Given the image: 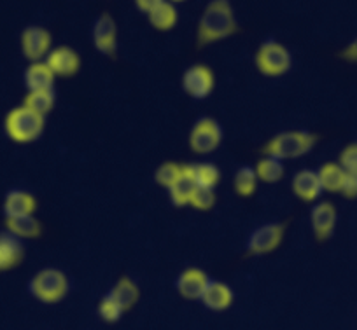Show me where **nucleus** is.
<instances>
[{
	"label": "nucleus",
	"mask_w": 357,
	"mask_h": 330,
	"mask_svg": "<svg viewBox=\"0 0 357 330\" xmlns=\"http://www.w3.org/2000/svg\"><path fill=\"white\" fill-rule=\"evenodd\" d=\"M238 32L235 11L228 0H211L202 13L197 26L198 47H207L211 44L229 39Z\"/></svg>",
	"instance_id": "1"
},
{
	"label": "nucleus",
	"mask_w": 357,
	"mask_h": 330,
	"mask_svg": "<svg viewBox=\"0 0 357 330\" xmlns=\"http://www.w3.org/2000/svg\"><path fill=\"white\" fill-rule=\"evenodd\" d=\"M317 143V135L307 129H293V132H282L272 136L263 146L261 152L266 157H273L279 161L298 159L310 152Z\"/></svg>",
	"instance_id": "2"
},
{
	"label": "nucleus",
	"mask_w": 357,
	"mask_h": 330,
	"mask_svg": "<svg viewBox=\"0 0 357 330\" xmlns=\"http://www.w3.org/2000/svg\"><path fill=\"white\" fill-rule=\"evenodd\" d=\"M46 128V118L36 114L25 105L11 109L4 118V133L11 142L26 146L43 136Z\"/></svg>",
	"instance_id": "3"
},
{
	"label": "nucleus",
	"mask_w": 357,
	"mask_h": 330,
	"mask_svg": "<svg viewBox=\"0 0 357 330\" xmlns=\"http://www.w3.org/2000/svg\"><path fill=\"white\" fill-rule=\"evenodd\" d=\"M29 290L43 304H58L70 290L67 274L56 267H44L37 271L29 281Z\"/></svg>",
	"instance_id": "4"
},
{
	"label": "nucleus",
	"mask_w": 357,
	"mask_h": 330,
	"mask_svg": "<svg viewBox=\"0 0 357 330\" xmlns=\"http://www.w3.org/2000/svg\"><path fill=\"white\" fill-rule=\"evenodd\" d=\"M257 72L264 77H282L293 67V54L277 40H264L254 56Z\"/></svg>",
	"instance_id": "5"
},
{
	"label": "nucleus",
	"mask_w": 357,
	"mask_h": 330,
	"mask_svg": "<svg viewBox=\"0 0 357 330\" xmlns=\"http://www.w3.org/2000/svg\"><path fill=\"white\" fill-rule=\"evenodd\" d=\"M188 142L195 154H212L222 143V126L211 116L200 118L191 128Z\"/></svg>",
	"instance_id": "6"
},
{
	"label": "nucleus",
	"mask_w": 357,
	"mask_h": 330,
	"mask_svg": "<svg viewBox=\"0 0 357 330\" xmlns=\"http://www.w3.org/2000/svg\"><path fill=\"white\" fill-rule=\"evenodd\" d=\"M284 238H286V224L268 222L250 233L247 238V252L254 257L268 256L282 245Z\"/></svg>",
	"instance_id": "7"
},
{
	"label": "nucleus",
	"mask_w": 357,
	"mask_h": 330,
	"mask_svg": "<svg viewBox=\"0 0 357 330\" xmlns=\"http://www.w3.org/2000/svg\"><path fill=\"white\" fill-rule=\"evenodd\" d=\"M20 46L22 53L30 63L44 61L50 51L53 49V36L47 29L39 25L26 26L20 37Z\"/></svg>",
	"instance_id": "8"
},
{
	"label": "nucleus",
	"mask_w": 357,
	"mask_h": 330,
	"mask_svg": "<svg viewBox=\"0 0 357 330\" xmlns=\"http://www.w3.org/2000/svg\"><path fill=\"white\" fill-rule=\"evenodd\" d=\"M215 75L211 67L204 63H195L188 67L183 74V89L188 96L195 100H204L214 93Z\"/></svg>",
	"instance_id": "9"
},
{
	"label": "nucleus",
	"mask_w": 357,
	"mask_h": 330,
	"mask_svg": "<svg viewBox=\"0 0 357 330\" xmlns=\"http://www.w3.org/2000/svg\"><path fill=\"white\" fill-rule=\"evenodd\" d=\"M93 46L98 53L114 58L118 53V25L109 13H102L93 25L91 32Z\"/></svg>",
	"instance_id": "10"
},
{
	"label": "nucleus",
	"mask_w": 357,
	"mask_h": 330,
	"mask_svg": "<svg viewBox=\"0 0 357 330\" xmlns=\"http://www.w3.org/2000/svg\"><path fill=\"white\" fill-rule=\"evenodd\" d=\"M46 65L51 68L54 77L70 79L81 70V56L70 46H56L46 56Z\"/></svg>",
	"instance_id": "11"
},
{
	"label": "nucleus",
	"mask_w": 357,
	"mask_h": 330,
	"mask_svg": "<svg viewBox=\"0 0 357 330\" xmlns=\"http://www.w3.org/2000/svg\"><path fill=\"white\" fill-rule=\"evenodd\" d=\"M338 220V212L331 201H317L312 206L310 226L317 242H328L333 236Z\"/></svg>",
	"instance_id": "12"
},
{
	"label": "nucleus",
	"mask_w": 357,
	"mask_h": 330,
	"mask_svg": "<svg viewBox=\"0 0 357 330\" xmlns=\"http://www.w3.org/2000/svg\"><path fill=\"white\" fill-rule=\"evenodd\" d=\"M211 283V278L200 267H186L183 273L177 276L175 288L186 301H200L205 288Z\"/></svg>",
	"instance_id": "13"
},
{
	"label": "nucleus",
	"mask_w": 357,
	"mask_h": 330,
	"mask_svg": "<svg viewBox=\"0 0 357 330\" xmlns=\"http://www.w3.org/2000/svg\"><path fill=\"white\" fill-rule=\"evenodd\" d=\"M2 208H4L6 219L33 215L37 210V199L32 192L23 191V189H13L6 194Z\"/></svg>",
	"instance_id": "14"
},
{
	"label": "nucleus",
	"mask_w": 357,
	"mask_h": 330,
	"mask_svg": "<svg viewBox=\"0 0 357 330\" xmlns=\"http://www.w3.org/2000/svg\"><path fill=\"white\" fill-rule=\"evenodd\" d=\"M200 301L211 311L221 313L231 308L233 301H235V292L225 281L211 280V283L207 285Z\"/></svg>",
	"instance_id": "15"
},
{
	"label": "nucleus",
	"mask_w": 357,
	"mask_h": 330,
	"mask_svg": "<svg viewBox=\"0 0 357 330\" xmlns=\"http://www.w3.org/2000/svg\"><path fill=\"white\" fill-rule=\"evenodd\" d=\"M291 189H293L294 196L303 203H317V199L324 192L321 187V182H319L317 171L308 170V168L307 170H300L294 175L293 182H291Z\"/></svg>",
	"instance_id": "16"
},
{
	"label": "nucleus",
	"mask_w": 357,
	"mask_h": 330,
	"mask_svg": "<svg viewBox=\"0 0 357 330\" xmlns=\"http://www.w3.org/2000/svg\"><path fill=\"white\" fill-rule=\"evenodd\" d=\"M25 259V246L22 239L15 238L8 231L0 233V273L15 269Z\"/></svg>",
	"instance_id": "17"
},
{
	"label": "nucleus",
	"mask_w": 357,
	"mask_h": 330,
	"mask_svg": "<svg viewBox=\"0 0 357 330\" xmlns=\"http://www.w3.org/2000/svg\"><path fill=\"white\" fill-rule=\"evenodd\" d=\"M54 74L47 67L46 61L30 63L23 72V82L29 91H51L54 88Z\"/></svg>",
	"instance_id": "18"
},
{
	"label": "nucleus",
	"mask_w": 357,
	"mask_h": 330,
	"mask_svg": "<svg viewBox=\"0 0 357 330\" xmlns=\"http://www.w3.org/2000/svg\"><path fill=\"white\" fill-rule=\"evenodd\" d=\"M147 22L158 32H170L178 23V11L172 2L167 0H156V6L147 15Z\"/></svg>",
	"instance_id": "19"
},
{
	"label": "nucleus",
	"mask_w": 357,
	"mask_h": 330,
	"mask_svg": "<svg viewBox=\"0 0 357 330\" xmlns=\"http://www.w3.org/2000/svg\"><path fill=\"white\" fill-rule=\"evenodd\" d=\"M6 231L18 239H36L43 235V224L36 215L6 219Z\"/></svg>",
	"instance_id": "20"
},
{
	"label": "nucleus",
	"mask_w": 357,
	"mask_h": 330,
	"mask_svg": "<svg viewBox=\"0 0 357 330\" xmlns=\"http://www.w3.org/2000/svg\"><path fill=\"white\" fill-rule=\"evenodd\" d=\"M109 295L121 306L123 311H130L133 306L139 302L140 299V290L139 285L132 280L130 276H121L118 281H116L114 287L109 290Z\"/></svg>",
	"instance_id": "21"
},
{
	"label": "nucleus",
	"mask_w": 357,
	"mask_h": 330,
	"mask_svg": "<svg viewBox=\"0 0 357 330\" xmlns=\"http://www.w3.org/2000/svg\"><path fill=\"white\" fill-rule=\"evenodd\" d=\"M197 184H195L193 177H191L190 164H184V173L183 177L178 178L170 189H168V194H170L172 205L177 206V208H184V206H190L191 196H193Z\"/></svg>",
	"instance_id": "22"
},
{
	"label": "nucleus",
	"mask_w": 357,
	"mask_h": 330,
	"mask_svg": "<svg viewBox=\"0 0 357 330\" xmlns=\"http://www.w3.org/2000/svg\"><path fill=\"white\" fill-rule=\"evenodd\" d=\"M319 182H321L322 191L326 192H342L343 180H345V171L338 163H324L317 170Z\"/></svg>",
	"instance_id": "23"
},
{
	"label": "nucleus",
	"mask_w": 357,
	"mask_h": 330,
	"mask_svg": "<svg viewBox=\"0 0 357 330\" xmlns=\"http://www.w3.org/2000/svg\"><path fill=\"white\" fill-rule=\"evenodd\" d=\"M190 170L197 187L215 191L219 180H221V171H219V168L214 163H195L190 164Z\"/></svg>",
	"instance_id": "24"
},
{
	"label": "nucleus",
	"mask_w": 357,
	"mask_h": 330,
	"mask_svg": "<svg viewBox=\"0 0 357 330\" xmlns=\"http://www.w3.org/2000/svg\"><path fill=\"white\" fill-rule=\"evenodd\" d=\"M54 102H56L54 89H51V91H29L23 98L22 105H25L26 109H30L36 114L46 118L54 109Z\"/></svg>",
	"instance_id": "25"
},
{
	"label": "nucleus",
	"mask_w": 357,
	"mask_h": 330,
	"mask_svg": "<svg viewBox=\"0 0 357 330\" xmlns=\"http://www.w3.org/2000/svg\"><path fill=\"white\" fill-rule=\"evenodd\" d=\"M254 170H256L259 182H263V184H277V182L282 180L284 173H286V168H284L282 161L266 156L257 161Z\"/></svg>",
	"instance_id": "26"
},
{
	"label": "nucleus",
	"mask_w": 357,
	"mask_h": 330,
	"mask_svg": "<svg viewBox=\"0 0 357 330\" xmlns=\"http://www.w3.org/2000/svg\"><path fill=\"white\" fill-rule=\"evenodd\" d=\"M259 178H257L254 166H240L233 177V189L240 198H250L257 191Z\"/></svg>",
	"instance_id": "27"
},
{
	"label": "nucleus",
	"mask_w": 357,
	"mask_h": 330,
	"mask_svg": "<svg viewBox=\"0 0 357 330\" xmlns=\"http://www.w3.org/2000/svg\"><path fill=\"white\" fill-rule=\"evenodd\" d=\"M183 173L184 164H178L175 163V161H165V163H161L160 166L156 168V171H154V180H156V184L160 185V187L167 189L168 191L178 178L183 177Z\"/></svg>",
	"instance_id": "28"
},
{
	"label": "nucleus",
	"mask_w": 357,
	"mask_h": 330,
	"mask_svg": "<svg viewBox=\"0 0 357 330\" xmlns=\"http://www.w3.org/2000/svg\"><path fill=\"white\" fill-rule=\"evenodd\" d=\"M97 311H98V316H100V318L107 323L119 322V318H121L123 313H125L121 309V306H119L118 302H116L109 294H105L104 297L100 299Z\"/></svg>",
	"instance_id": "29"
},
{
	"label": "nucleus",
	"mask_w": 357,
	"mask_h": 330,
	"mask_svg": "<svg viewBox=\"0 0 357 330\" xmlns=\"http://www.w3.org/2000/svg\"><path fill=\"white\" fill-rule=\"evenodd\" d=\"M215 199H218L215 198V191L205 187H197L193 196H191L190 206H193L198 212H208V210L214 208Z\"/></svg>",
	"instance_id": "30"
},
{
	"label": "nucleus",
	"mask_w": 357,
	"mask_h": 330,
	"mask_svg": "<svg viewBox=\"0 0 357 330\" xmlns=\"http://www.w3.org/2000/svg\"><path fill=\"white\" fill-rule=\"evenodd\" d=\"M338 164L345 173L357 175V143H349L343 147L338 156Z\"/></svg>",
	"instance_id": "31"
},
{
	"label": "nucleus",
	"mask_w": 357,
	"mask_h": 330,
	"mask_svg": "<svg viewBox=\"0 0 357 330\" xmlns=\"http://www.w3.org/2000/svg\"><path fill=\"white\" fill-rule=\"evenodd\" d=\"M340 194L347 196V198H357V175L347 173L345 180H343V187Z\"/></svg>",
	"instance_id": "32"
},
{
	"label": "nucleus",
	"mask_w": 357,
	"mask_h": 330,
	"mask_svg": "<svg viewBox=\"0 0 357 330\" xmlns=\"http://www.w3.org/2000/svg\"><path fill=\"white\" fill-rule=\"evenodd\" d=\"M342 58L350 63H357V37L342 51Z\"/></svg>",
	"instance_id": "33"
},
{
	"label": "nucleus",
	"mask_w": 357,
	"mask_h": 330,
	"mask_svg": "<svg viewBox=\"0 0 357 330\" xmlns=\"http://www.w3.org/2000/svg\"><path fill=\"white\" fill-rule=\"evenodd\" d=\"M154 6H156V0H135V8L146 16L153 11Z\"/></svg>",
	"instance_id": "34"
},
{
	"label": "nucleus",
	"mask_w": 357,
	"mask_h": 330,
	"mask_svg": "<svg viewBox=\"0 0 357 330\" xmlns=\"http://www.w3.org/2000/svg\"><path fill=\"white\" fill-rule=\"evenodd\" d=\"M356 143H357V142H356Z\"/></svg>",
	"instance_id": "35"
}]
</instances>
